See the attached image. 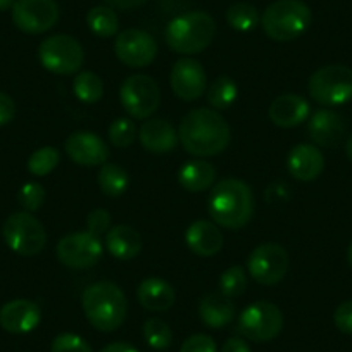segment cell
Segmentation results:
<instances>
[{"instance_id":"obj_11","label":"cell","mask_w":352,"mask_h":352,"mask_svg":"<svg viewBox=\"0 0 352 352\" xmlns=\"http://www.w3.org/2000/svg\"><path fill=\"white\" fill-rule=\"evenodd\" d=\"M287 272H289V252L280 243H261L247 259V273L259 285H276L285 278Z\"/></svg>"},{"instance_id":"obj_41","label":"cell","mask_w":352,"mask_h":352,"mask_svg":"<svg viewBox=\"0 0 352 352\" xmlns=\"http://www.w3.org/2000/svg\"><path fill=\"white\" fill-rule=\"evenodd\" d=\"M16 116V104L8 94L0 92V126L9 124Z\"/></svg>"},{"instance_id":"obj_36","label":"cell","mask_w":352,"mask_h":352,"mask_svg":"<svg viewBox=\"0 0 352 352\" xmlns=\"http://www.w3.org/2000/svg\"><path fill=\"white\" fill-rule=\"evenodd\" d=\"M18 201L26 212H35L42 208L43 201H45V190L36 182H28L19 190Z\"/></svg>"},{"instance_id":"obj_22","label":"cell","mask_w":352,"mask_h":352,"mask_svg":"<svg viewBox=\"0 0 352 352\" xmlns=\"http://www.w3.org/2000/svg\"><path fill=\"white\" fill-rule=\"evenodd\" d=\"M185 242L188 249L202 257H212L221 250L223 233L219 232L216 223L208 219H197L192 223L185 233Z\"/></svg>"},{"instance_id":"obj_37","label":"cell","mask_w":352,"mask_h":352,"mask_svg":"<svg viewBox=\"0 0 352 352\" xmlns=\"http://www.w3.org/2000/svg\"><path fill=\"white\" fill-rule=\"evenodd\" d=\"M50 352H92V347L80 335L60 333L52 340Z\"/></svg>"},{"instance_id":"obj_5","label":"cell","mask_w":352,"mask_h":352,"mask_svg":"<svg viewBox=\"0 0 352 352\" xmlns=\"http://www.w3.org/2000/svg\"><path fill=\"white\" fill-rule=\"evenodd\" d=\"M311 19V9L302 0H276L263 12L261 26L275 42H290L306 33Z\"/></svg>"},{"instance_id":"obj_44","label":"cell","mask_w":352,"mask_h":352,"mask_svg":"<svg viewBox=\"0 0 352 352\" xmlns=\"http://www.w3.org/2000/svg\"><path fill=\"white\" fill-rule=\"evenodd\" d=\"M100 352H138L133 345L126 344V342H113V344L106 345Z\"/></svg>"},{"instance_id":"obj_16","label":"cell","mask_w":352,"mask_h":352,"mask_svg":"<svg viewBox=\"0 0 352 352\" xmlns=\"http://www.w3.org/2000/svg\"><path fill=\"white\" fill-rule=\"evenodd\" d=\"M64 148L74 164L88 166V168L106 164L109 157L107 144L92 131H74L66 138Z\"/></svg>"},{"instance_id":"obj_21","label":"cell","mask_w":352,"mask_h":352,"mask_svg":"<svg viewBox=\"0 0 352 352\" xmlns=\"http://www.w3.org/2000/svg\"><path fill=\"white\" fill-rule=\"evenodd\" d=\"M138 138L145 151L154 154H169L178 145V131L166 120H147L138 130Z\"/></svg>"},{"instance_id":"obj_24","label":"cell","mask_w":352,"mask_h":352,"mask_svg":"<svg viewBox=\"0 0 352 352\" xmlns=\"http://www.w3.org/2000/svg\"><path fill=\"white\" fill-rule=\"evenodd\" d=\"M199 316L206 327L212 330H221L228 327L235 318V306L232 299L219 294H209L199 304Z\"/></svg>"},{"instance_id":"obj_9","label":"cell","mask_w":352,"mask_h":352,"mask_svg":"<svg viewBox=\"0 0 352 352\" xmlns=\"http://www.w3.org/2000/svg\"><path fill=\"white\" fill-rule=\"evenodd\" d=\"M38 60L54 74H74L83 64V47L71 35H52L40 43Z\"/></svg>"},{"instance_id":"obj_8","label":"cell","mask_w":352,"mask_h":352,"mask_svg":"<svg viewBox=\"0 0 352 352\" xmlns=\"http://www.w3.org/2000/svg\"><path fill=\"white\" fill-rule=\"evenodd\" d=\"M283 328V314L278 306L259 300L240 313L236 331L252 342H268L278 337Z\"/></svg>"},{"instance_id":"obj_30","label":"cell","mask_w":352,"mask_h":352,"mask_svg":"<svg viewBox=\"0 0 352 352\" xmlns=\"http://www.w3.org/2000/svg\"><path fill=\"white\" fill-rule=\"evenodd\" d=\"M236 94H239V88L235 81L230 76H219L208 88L206 97H208L209 106L214 107L216 111H225L235 102Z\"/></svg>"},{"instance_id":"obj_17","label":"cell","mask_w":352,"mask_h":352,"mask_svg":"<svg viewBox=\"0 0 352 352\" xmlns=\"http://www.w3.org/2000/svg\"><path fill=\"white\" fill-rule=\"evenodd\" d=\"M42 320V311L36 302L30 299H14L0 309V327L14 335L30 333Z\"/></svg>"},{"instance_id":"obj_40","label":"cell","mask_w":352,"mask_h":352,"mask_svg":"<svg viewBox=\"0 0 352 352\" xmlns=\"http://www.w3.org/2000/svg\"><path fill=\"white\" fill-rule=\"evenodd\" d=\"M335 327L345 335H352V300H345L335 309Z\"/></svg>"},{"instance_id":"obj_15","label":"cell","mask_w":352,"mask_h":352,"mask_svg":"<svg viewBox=\"0 0 352 352\" xmlns=\"http://www.w3.org/2000/svg\"><path fill=\"white\" fill-rule=\"evenodd\" d=\"M169 81H171L175 96L185 102L201 99L206 94V87H208L204 67L199 60L190 59V57L176 60L171 69Z\"/></svg>"},{"instance_id":"obj_38","label":"cell","mask_w":352,"mask_h":352,"mask_svg":"<svg viewBox=\"0 0 352 352\" xmlns=\"http://www.w3.org/2000/svg\"><path fill=\"white\" fill-rule=\"evenodd\" d=\"M111 214L106 209H96L87 218V232L94 233L96 236H102L109 232Z\"/></svg>"},{"instance_id":"obj_27","label":"cell","mask_w":352,"mask_h":352,"mask_svg":"<svg viewBox=\"0 0 352 352\" xmlns=\"http://www.w3.org/2000/svg\"><path fill=\"white\" fill-rule=\"evenodd\" d=\"M97 182L99 187L107 197H120L128 190L130 185V176H128L126 169L121 168L120 164H113V162H106L100 168L99 175H97Z\"/></svg>"},{"instance_id":"obj_19","label":"cell","mask_w":352,"mask_h":352,"mask_svg":"<svg viewBox=\"0 0 352 352\" xmlns=\"http://www.w3.org/2000/svg\"><path fill=\"white\" fill-rule=\"evenodd\" d=\"M270 120L280 128H296L309 118L311 106L297 94H282L270 106Z\"/></svg>"},{"instance_id":"obj_28","label":"cell","mask_w":352,"mask_h":352,"mask_svg":"<svg viewBox=\"0 0 352 352\" xmlns=\"http://www.w3.org/2000/svg\"><path fill=\"white\" fill-rule=\"evenodd\" d=\"M87 25L90 32L99 38H111V36L118 35L120 30V19L114 12L113 8L109 6H97V8L90 9L87 14Z\"/></svg>"},{"instance_id":"obj_4","label":"cell","mask_w":352,"mask_h":352,"mask_svg":"<svg viewBox=\"0 0 352 352\" xmlns=\"http://www.w3.org/2000/svg\"><path fill=\"white\" fill-rule=\"evenodd\" d=\"M216 23L208 12L190 11L168 23L164 30L166 45L182 56H195L211 45Z\"/></svg>"},{"instance_id":"obj_35","label":"cell","mask_w":352,"mask_h":352,"mask_svg":"<svg viewBox=\"0 0 352 352\" xmlns=\"http://www.w3.org/2000/svg\"><path fill=\"white\" fill-rule=\"evenodd\" d=\"M138 130L131 118H118L109 126V140L114 147L126 148L137 140Z\"/></svg>"},{"instance_id":"obj_14","label":"cell","mask_w":352,"mask_h":352,"mask_svg":"<svg viewBox=\"0 0 352 352\" xmlns=\"http://www.w3.org/2000/svg\"><path fill=\"white\" fill-rule=\"evenodd\" d=\"M116 57L128 67H145L157 56V42L144 30H124L114 42Z\"/></svg>"},{"instance_id":"obj_20","label":"cell","mask_w":352,"mask_h":352,"mask_svg":"<svg viewBox=\"0 0 352 352\" xmlns=\"http://www.w3.org/2000/svg\"><path fill=\"white\" fill-rule=\"evenodd\" d=\"M307 133H309L311 140L320 147H333L345 135L344 118L330 109L316 111L309 118Z\"/></svg>"},{"instance_id":"obj_10","label":"cell","mask_w":352,"mask_h":352,"mask_svg":"<svg viewBox=\"0 0 352 352\" xmlns=\"http://www.w3.org/2000/svg\"><path fill=\"white\" fill-rule=\"evenodd\" d=\"M120 100L133 120H148L161 104V90L147 74H133L121 85Z\"/></svg>"},{"instance_id":"obj_42","label":"cell","mask_w":352,"mask_h":352,"mask_svg":"<svg viewBox=\"0 0 352 352\" xmlns=\"http://www.w3.org/2000/svg\"><path fill=\"white\" fill-rule=\"evenodd\" d=\"M221 352H250V347L243 338L232 337L223 344Z\"/></svg>"},{"instance_id":"obj_7","label":"cell","mask_w":352,"mask_h":352,"mask_svg":"<svg viewBox=\"0 0 352 352\" xmlns=\"http://www.w3.org/2000/svg\"><path fill=\"white\" fill-rule=\"evenodd\" d=\"M2 235L9 249L25 257L42 252L47 243V233L42 223L32 212H14L6 219Z\"/></svg>"},{"instance_id":"obj_39","label":"cell","mask_w":352,"mask_h":352,"mask_svg":"<svg viewBox=\"0 0 352 352\" xmlns=\"http://www.w3.org/2000/svg\"><path fill=\"white\" fill-rule=\"evenodd\" d=\"M180 352H218V347H216V342L212 340V337L204 333H195L182 344Z\"/></svg>"},{"instance_id":"obj_25","label":"cell","mask_w":352,"mask_h":352,"mask_svg":"<svg viewBox=\"0 0 352 352\" xmlns=\"http://www.w3.org/2000/svg\"><path fill=\"white\" fill-rule=\"evenodd\" d=\"M106 247L113 257L120 261H130L140 254V233L128 225H118L106 233Z\"/></svg>"},{"instance_id":"obj_1","label":"cell","mask_w":352,"mask_h":352,"mask_svg":"<svg viewBox=\"0 0 352 352\" xmlns=\"http://www.w3.org/2000/svg\"><path fill=\"white\" fill-rule=\"evenodd\" d=\"M178 140L195 157H214L230 145L232 131L218 111L199 107L182 120Z\"/></svg>"},{"instance_id":"obj_23","label":"cell","mask_w":352,"mask_h":352,"mask_svg":"<svg viewBox=\"0 0 352 352\" xmlns=\"http://www.w3.org/2000/svg\"><path fill=\"white\" fill-rule=\"evenodd\" d=\"M137 299L145 309L161 313L171 309L176 302V292L169 282L162 278H145L137 289Z\"/></svg>"},{"instance_id":"obj_18","label":"cell","mask_w":352,"mask_h":352,"mask_svg":"<svg viewBox=\"0 0 352 352\" xmlns=\"http://www.w3.org/2000/svg\"><path fill=\"white\" fill-rule=\"evenodd\" d=\"M287 169L290 176L300 182H313L323 173L324 155L318 147L299 144L287 155Z\"/></svg>"},{"instance_id":"obj_13","label":"cell","mask_w":352,"mask_h":352,"mask_svg":"<svg viewBox=\"0 0 352 352\" xmlns=\"http://www.w3.org/2000/svg\"><path fill=\"white\" fill-rule=\"evenodd\" d=\"M59 21V6L56 0H16L12 6V23L28 35H40Z\"/></svg>"},{"instance_id":"obj_3","label":"cell","mask_w":352,"mask_h":352,"mask_svg":"<svg viewBox=\"0 0 352 352\" xmlns=\"http://www.w3.org/2000/svg\"><path fill=\"white\" fill-rule=\"evenodd\" d=\"M81 307L88 323L96 330L114 331L124 323L128 302L116 283L96 282L81 294Z\"/></svg>"},{"instance_id":"obj_26","label":"cell","mask_w":352,"mask_h":352,"mask_svg":"<svg viewBox=\"0 0 352 352\" xmlns=\"http://www.w3.org/2000/svg\"><path fill=\"white\" fill-rule=\"evenodd\" d=\"M216 169L202 159L187 161L178 171V184L188 192H204L214 185Z\"/></svg>"},{"instance_id":"obj_45","label":"cell","mask_w":352,"mask_h":352,"mask_svg":"<svg viewBox=\"0 0 352 352\" xmlns=\"http://www.w3.org/2000/svg\"><path fill=\"white\" fill-rule=\"evenodd\" d=\"M16 4V0H0V11H8L12 9V6Z\"/></svg>"},{"instance_id":"obj_43","label":"cell","mask_w":352,"mask_h":352,"mask_svg":"<svg viewBox=\"0 0 352 352\" xmlns=\"http://www.w3.org/2000/svg\"><path fill=\"white\" fill-rule=\"evenodd\" d=\"M107 6L113 9H120V11H128V9H135L144 6L147 0H106Z\"/></svg>"},{"instance_id":"obj_6","label":"cell","mask_w":352,"mask_h":352,"mask_svg":"<svg viewBox=\"0 0 352 352\" xmlns=\"http://www.w3.org/2000/svg\"><path fill=\"white\" fill-rule=\"evenodd\" d=\"M309 96L324 107H337L352 100V69L342 64L320 67L309 80Z\"/></svg>"},{"instance_id":"obj_29","label":"cell","mask_w":352,"mask_h":352,"mask_svg":"<svg viewBox=\"0 0 352 352\" xmlns=\"http://www.w3.org/2000/svg\"><path fill=\"white\" fill-rule=\"evenodd\" d=\"M74 96L83 104H96L104 96V81L92 71H81L73 81Z\"/></svg>"},{"instance_id":"obj_46","label":"cell","mask_w":352,"mask_h":352,"mask_svg":"<svg viewBox=\"0 0 352 352\" xmlns=\"http://www.w3.org/2000/svg\"><path fill=\"white\" fill-rule=\"evenodd\" d=\"M345 154H347L349 161L352 162V135H351V137H349L347 144H345Z\"/></svg>"},{"instance_id":"obj_34","label":"cell","mask_w":352,"mask_h":352,"mask_svg":"<svg viewBox=\"0 0 352 352\" xmlns=\"http://www.w3.org/2000/svg\"><path fill=\"white\" fill-rule=\"evenodd\" d=\"M60 154L56 147H42L28 159V171L35 176H47L57 168Z\"/></svg>"},{"instance_id":"obj_47","label":"cell","mask_w":352,"mask_h":352,"mask_svg":"<svg viewBox=\"0 0 352 352\" xmlns=\"http://www.w3.org/2000/svg\"><path fill=\"white\" fill-rule=\"evenodd\" d=\"M347 261H349V264H351V268H352V242H351V245H349V250H347Z\"/></svg>"},{"instance_id":"obj_33","label":"cell","mask_w":352,"mask_h":352,"mask_svg":"<svg viewBox=\"0 0 352 352\" xmlns=\"http://www.w3.org/2000/svg\"><path fill=\"white\" fill-rule=\"evenodd\" d=\"M247 290V275L242 266H232L219 276V292L228 299H236Z\"/></svg>"},{"instance_id":"obj_31","label":"cell","mask_w":352,"mask_h":352,"mask_svg":"<svg viewBox=\"0 0 352 352\" xmlns=\"http://www.w3.org/2000/svg\"><path fill=\"white\" fill-rule=\"evenodd\" d=\"M226 21L236 32H252L261 21L259 11L254 8L252 4H247V2H239V4H233L232 8L226 11Z\"/></svg>"},{"instance_id":"obj_2","label":"cell","mask_w":352,"mask_h":352,"mask_svg":"<svg viewBox=\"0 0 352 352\" xmlns=\"http://www.w3.org/2000/svg\"><path fill=\"white\" fill-rule=\"evenodd\" d=\"M208 211L212 221L221 228L240 230L252 219L256 201L245 182L239 178H225L212 187Z\"/></svg>"},{"instance_id":"obj_32","label":"cell","mask_w":352,"mask_h":352,"mask_svg":"<svg viewBox=\"0 0 352 352\" xmlns=\"http://www.w3.org/2000/svg\"><path fill=\"white\" fill-rule=\"evenodd\" d=\"M144 338L148 347L155 351H164L173 344V331L166 321L159 318H151L144 324Z\"/></svg>"},{"instance_id":"obj_12","label":"cell","mask_w":352,"mask_h":352,"mask_svg":"<svg viewBox=\"0 0 352 352\" xmlns=\"http://www.w3.org/2000/svg\"><path fill=\"white\" fill-rule=\"evenodd\" d=\"M57 259L66 268L88 270L96 266L104 254L100 236L90 232H74L63 236L56 247Z\"/></svg>"}]
</instances>
